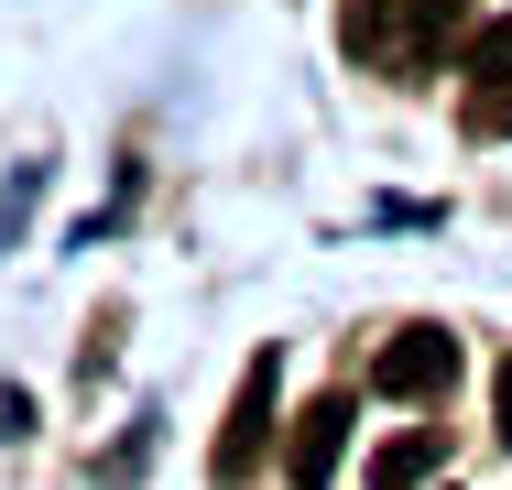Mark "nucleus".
I'll use <instances>...</instances> for the list:
<instances>
[{"label":"nucleus","mask_w":512,"mask_h":490,"mask_svg":"<svg viewBox=\"0 0 512 490\" xmlns=\"http://www.w3.org/2000/svg\"><path fill=\"white\" fill-rule=\"evenodd\" d=\"M436 458H447V436H436V425H414V436H393V447L371 458V490H425Z\"/></svg>","instance_id":"6"},{"label":"nucleus","mask_w":512,"mask_h":490,"mask_svg":"<svg viewBox=\"0 0 512 490\" xmlns=\"http://www.w3.org/2000/svg\"><path fill=\"white\" fill-rule=\"evenodd\" d=\"M338 447H349V392H316L284 436V490H327L338 480Z\"/></svg>","instance_id":"3"},{"label":"nucleus","mask_w":512,"mask_h":490,"mask_svg":"<svg viewBox=\"0 0 512 490\" xmlns=\"http://www.w3.org/2000/svg\"><path fill=\"white\" fill-rule=\"evenodd\" d=\"M262 436H273V349L240 371V403H229V425H218V480H251V469H262Z\"/></svg>","instance_id":"4"},{"label":"nucleus","mask_w":512,"mask_h":490,"mask_svg":"<svg viewBox=\"0 0 512 490\" xmlns=\"http://www.w3.org/2000/svg\"><path fill=\"white\" fill-rule=\"evenodd\" d=\"M142 458H153V414H142V425L120 436V458H109V480H142Z\"/></svg>","instance_id":"7"},{"label":"nucleus","mask_w":512,"mask_h":490,"mask_svg":"<svg viewBox=\"0 0 512 490\" xmlns=\"http://www.w3.org/2000/svg\"><path fill=\"white\" fill-rule=\"evenodd\" d=\"M458 33V0H349V55L382 77H425Z\"/></svg>","instance_id":"1"},{"label":"nucleus","mask_w":512,"mask_h":490,"mask_svg":"<svg viewBox=\"0 0 512 490\" xmlns=\"http://www.w3.org/2000/svg\"><path fill=\"white\" fill-rule=\"evenodd\" d=\"M371 382L393 392V403H436V392L458 382V338H447V327H404V338L371 360Z\"/></svg>","instance_id":"2"},{"label":"nucleus","mask_w":512,"mask_h":490,"mask_svg":"<svg viewBox=\"0 0 512 490\" xmlns=\"http://www.w3.org/2000/svg\"><path fill=\"white\" fill-rule=\"evenodd\" d=\"M469 131H512V11L469 33Z\"/></svg>","instance_id":"5"},{"label":"nucleus","mask_w":512,"mask_h":490,"mask_svg":"<svg viewBox=\"0 0 512 490\" xmlns=\"http://www.w3.org/2000/svg\"><path fill=\"white\" fill-rule=\"evenodd\" d=\"M502 436H512V360H502Z\"/></svg>","instance_id":"8"}]
</instances>
